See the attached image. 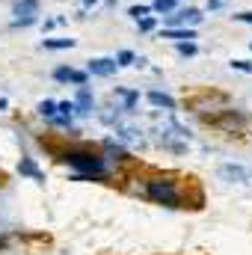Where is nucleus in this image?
<instances>
[{
    "instance_id": "f257e3e1",
    "label": "nucleus",
    "mask_w": 252,
    "mask_h": 255,
    "mask_svg": "<svg viewBox=\"0 0 252 255\" xmlns=\"http://www.w3.org/2000/svg\"><path fill=\"white\" fill-rule=\"evenodd\" d=\"M139 181H142V196L148 202H154V205H163V208H172V211H178V208H202V202L190 199L187 187L193 178L187 181V187L181 184L184 178H175V175H166V172H148Z\"/></svg>"
},
{
    "instance_id": "f03ea898",
    "label": "nucleus",
    "mask_w": 252,
    "mask_h": 255,
    "mask_svg": "<svg viewBox=\"0 0 252 255\" xmlns=\"http://www.w3.org/2000/svg\"><path fill=\"white\" fill-rule=\"evenodd\" d=\"M54 154L60 163L74 169V181H104L110 172L107 157L86 145H63V148H54Z\"/></svg>"
},
{
    "instance_id": "7ed1b4c3",
    "label": "nucleus",
    "mask_w": 252,
    "mask_h": 255,
    "mask_svg": "<svg viewBox=\"0 0 252 255\" xmlns=\"http://www.w3.org/2000/svg\"><path fill=\"white\" fill-rule=\"evenodd\" d=\"M12 27H33L39 21V0H15L12 3Z\"/></svg>"
},
{
    "instance_id": "20e7f679",
    "label": "nucleus",
    "mask_w": 252,
    "mask_h": 255,
    "mask_svg": "<svg viewBox=\"0 0 252 255\" xmlns=\"http://www.w3.org/2000/svg\"><path fill=\"white\" fill-rule=\"evenodd\" d=\"M220 113H223V119H214V125L220 128V130H226V133H244V130H247V125H250V116H247L244 110L223 107Z\"/></svg>"
},
{
    "instance_id": "39448f33",
    "label": "nucleus",
    "mask_w": 252,
    "mask_h": 255,
    "mask_svg": "<svg viewBox=\"0 0 252 255\" xmlns=\"http://www.w3.org/2000/svg\"><path fill=\"white\" fill-rule=\"evenodd\" d=\"M202 21H205V15H202V9H196V6H190V9H175V12L166 15V27H199Z\"/></svg>"
},
{
    "instance_id": "423d86ee",
    "label": "nucleus",
    "mask_w": 252,
    "mask_h": 255,
    "mask_svg": "<svg viewBox=\"0 0 252 255\" xmlns=\"http://www.w3.org/2000/svg\"><path fill=\"white\" fill-rule=\"evenodd\" d=\"M220 181H229V184H250V169L241 166V163H223L217 169Z\"/></svg>"
},
{
    "instance_id": "0eeeda50",
    "label": "nucleus",
    "mask_w": 252,
    "mask_h": 255,
    "mask_svg": "<svg viewBox=\"0 0 252 255\" xmlns=\"http://www.w3.org/2000/svg\"><path fill=\"white\" fill-rule=\"evenodd\" d=\"M98 107H95V95L89 86H77V95H74V113L77 116H92Z\"/></svg>"
},
{
    "instance_id": "6e6552de",
    "label": "nucleus",
    "mask_w": 252,
    "mask_h": 255,
    "mask_svg": "<svg viewBox=\"0 0 252 255\" xmlns=\"http://www.w3.org/2000/svg\"><path fill=\"white\" fill-rule=\"evenodd\" d=\"M119 71V65L113 57H95L86 63V74H95V77H113Z\"/></svg>"
},
{
    "instance_id": "1a4fd4ad",
    "label": "nucleus",
    "mask_w": 252,
    "mask_h": 255,
    "mask_svg": "<svg viewBox=\"0 0 252 255\" xmlns=\"http://www.w3.org/2000/svg\"><path fill=\"white\" fill-rule=\"evenodd\" d=\"M113 98H116V101L122 104V110H125V113H133V110L139 107V92H136V89H125V86H116Z\"/></svg>"
},
{
    "instance_id": "9d476101",
    "label": "nucleus",
    "mask_w": 252,
    "mask_h": 255,
    "mask_svg": "<svg viewBox=\"0 0 252 255\" xmlns=\"http://www.w3.org/2000/svg\"><path fill=\"white\" fill-rule=\"evenodd\" d=\"M160 39H172V42H193L196 39V27H163Z\"/></svg>"
},
{
    "instance_id": "9b49d317",
    "label": "nucleus",
    "mask_w": 252,
    "mask_h": 255,
    "mask_svg": "<svg viewBox=\"0 0 252 255\" xmlns=\"http://www.w3.org/2000/svg\"><path fill=\"white\" fill-rule=\"evenodd\" d=\"M145 98H148V104H151V107H157V110H166V113H172V110H175V98H172V95H166V92L151 89Z\"/></svg>"
},
{
    "instance_id": "f8f14e48",
    "label": "nucleus",
    "mask_w": 252,
    "mask_h": 255,
    "mask_svg": "<svg viewBox=\"0 0 252 255\" xmlns=\"http://www.w3.org/2000/svg\"><path fill=\"white\" fill-rule=\"evenodd\" d=\"M18 172L27 175V178H33V181H39V184L45 181V175H42V169L33 163V157H21V160H18Z\"/></svg>"
},
{
    "instance_id": "ddd939ff",
    "label": "nucleus",
    "mask_w": 252,
    "mask_h": 255,
    "mask_svg": "<svg viewBox=\"0 0 252 255\" xmlns=\"http://www.w3.org/2000/svg\"><path fill=\"white\" fill-rule=\"evenodd\" d=\"M122 113H125V110H122L119 104H116V107H101L98 119H101L107 128H116V125H122Z\"/></svg>"
},
{
    "instance_id": "4468645a",
    "label": "nucleus",
    "mask_w": 252,
    "mask_h": 255,
    "mask_svg": "<svg viewBox=\"0 0 252 255\" xmlns=\"http://www.w3.org/2000/svg\"><path fill=\"white\" fill-rule=\"evenodd\" d=\"M77 42L74 39H68V36H60V39H42V48L45 51H68V48H74Z\"/></svg>"
},
{
    "instance_id": "2eb2a0df",
    "label": "nucleus",
    "mask_w": 252,
    "mask_h": 255,
    "mask_svg": "<svg viewBox=\"0 0 252 255\" xmlns=\"http://www.w3.org/2000/svg\"><path fill=\"white\" fill-rule=\"evenodd\" d=\"M39 116L45 119V122H54L57 119V101H51V98H45V101H39Z\"/></svg>"
},
{
    "instance_id": "dca6fc26",
    "label": "nucleus",
    "mask_w": 252,
    "mask_h": 255,
    "mask_svg": "<svg viewBox=\"0 0 252 255\" xmlns=\"http://www.w3.org/2000/svg\"><path fill=\"white\" fill-rule=\"evenodd\" d=\"M175 9H178V0H154L151 3V12H157V15H169Z\"/></svg>"
},
{
    "instance_id": "f3484780",
    "label": "nucleus",
    "mask_w": 252,
    "mask_h": 255,
    "mask_svg": "<svg viewBox=\"0 0 252 255\" xmlns=\"http://www.w3.org/2000/svg\"><path fill=\"white\" fill-rule=\"evenodd\" d=\"M175 51H178V57H196L199 54L196 42H175Z\"/></svg>"
},
{
    "instance_id": "a211bd4d",
    "label": "nucleus",
    "mask_w": 252,
    "mask_h": 255,
    "mask_svg": "<svg viewBox=\"0 0 252 255\" xmlns=\"http://www.w3.org/2000/svg\"><path fill=\"white\" fill-rule=\"evenodd\" d=\"M113 60H116V65H119V68H127V65H133L136 54H133V51H119V54H116Z\"/></svg>"
},
{
    "instance_id": "6ab92c4d",
    "label": "nucleus",
    "mask_w": 252,
    "mask_h": 255,
    "mask_svg": "<svg viewBox=\"0 0 252 255\" xmlns=\"http://www.w3.org/2000/svg\"><path fill=\"white\" fill-rule=\"evenodd\" d=\"M136 27H139V33H151V30H157V18L154 15H145V18L136 21Z\"/></svg>"
},
{
    "instance_id": "aec40b11",
    "label": "nucleus",
    "mask_w": 252,
    "mask_h": 255,
    "mask_svg": "<svg viewBox=\"0 0 252 255\" xmlns=\"http://www.w3.org/2000/svg\"><path fill=\"white\" fill-rule=\"evenodd\" d=\"M127 15H130L133 21H139V18L151 15V6H142V3H136V6H130V9H127Z\"/></svg>"
},
{
    "instance_id": "412c9836",
    "label": "nucleus",
    "mask_w": 252,
    "mask_h": 255,
    "mask_svg": "<svg viewBox=\"0 0 252 255\" xmlns=\"http://www.w3.org/2000/svg\"><path fill=\"white\" fill-rule=\"evenodd\" d=\"M54 80H57V83H68V80H71V68H68V65L54 68Z\"/></svg>"
},
{
    "instance_id": "4be33fe9",
    "label": "nucleus",
    "mask_w": 252,
    "mask_h": 255,
    "mask_svg": "<svg viewBox=\"0 0 252 255\" xmlns=\"http://www.w3.org/2000/svg\"><path fill=\"white\" fill-rule=\"evenodd\" d=\"M232 68H235V71H244V74H252V63L250 60H232Z\"/></svg>"
},
{
    "instance_id": "5701e85b",
    "label": "nucleus",
    "mask_w": 252,
    "mask_h": 255,
    "mask_svg": "<svg viewBox=\"0 0 252 255\" xmlns=\"http://www.w3.org/2000/svg\"><path fill=\"white\" fill-rule=\"evenodd\" d=\"M235 21H244V24H252V12H238Z\"/></svg>"
},
{
    "instance_id": "b1692460",
    "label": "nucleus",
    "mask_w": 252,
    "mask_h": 255,
    "mask_svg": "<svg viewBox=\"0 0 252 255\" xmlns=\"http://www.w3.org/2000/svg\"><path fill=\"white\" fill-rule=\"evenodd\" d=\"M133 65H136V68H145V65H148V60H145V57H136V60H133Z\"/></svg>"
},
{
    "instance_id": "393cba45",
    "label": "nucleus",
    "mask_w": 252,
    "mask_h": 255,
    "mask_svg": "<svg viewBox=\"0 0 252 255\" xmlns=\"http://www.w3.org/2000/svg\"><path fill=\"white\" fill-rule=\"evenodd\" d=\"M98 3H101V0H83V9L89 12V9H92V6H98Z\"/></svg>"
},
{
    "instance_id": "a878e982",
    "label": "nucleus",
    "mask_w": 252,
    "mask_h": 255,
    "mask_svg": "<svg viewBox=\"0 0 252 255\" xmlns=\"http://www.w3.org/2000/svg\"><path fill=\"white\" fill-rule=\"evenodd\" d=\"M0 110H9V101L6 98H0Z\"/></svg>"
},
{
    "instance_id": "bb28decb",
    "label": "nucleus",
    "mask_w": 252,
    "mask_h": 255,
    "mask_svg": "<svg viewBox=\"0 0 252 255\" xmlns=\"http://www.w3.org/2000/svg\"><path fill=\"white\" fill-rule=\"evenodd\" d=\"M3 250H6V238H0V253H3Z\"/></svg>"
},
{
    "instance_id": "cd10ccee",
    "label": "nucleus",
    "mask_w": 252,
    "mask_h": 255,
    "mask_svg": "<svg viewBox=\"0 0 252 255\" xmlns=\"http://www.w3.org/2000/svg\"><path fill=\"white\" fill-rule=\"evenodd\" d=\"M250 48H252V42H250Z\"/></svg>"
},
{
    "instance_id": "c85d7f7f",
    "label": "nucleus",
    "mask_w": 252,
    "mask_h": 255,
    "mask_svg": "<svg viewBox=\"0 0 252 255\" xmlns=\"http://www.w3.org/2000/svg\"><path fill=\"white\" fill-rule=\"evenodd\" d=\"M250 175H252V172H250Z\"/></svg>"
}]
</instances>
